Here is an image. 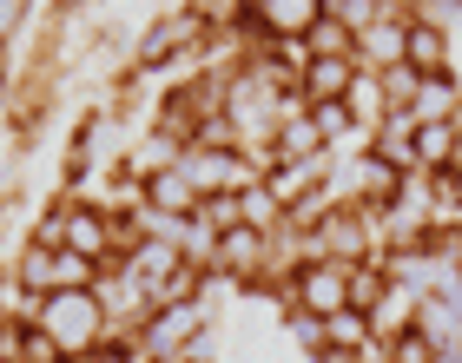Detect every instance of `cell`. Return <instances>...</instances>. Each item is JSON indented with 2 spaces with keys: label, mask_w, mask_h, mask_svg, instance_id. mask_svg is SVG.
<instances>
[{
  "label": "cell",
  "mask_w": 462,
  "mask_h": 363,
  "mask_svg": "<svg viewBox=\"0 0 462 363\" xmlns=\"http://www.w3.org/2000/svg\"><path fill=\"white\" fill-rule=\"evenodd\" d=\"M33 324L53 337V350L67 363L93 357L99 344H106V304H99V291H53V297H40Z\"/></svg>",
  "instance_id": "obj_1"
},
{
  "label": "cell",
  "mask_w": 462,
  "mask_h": 363,
  "mask_svg": "<svg viewBox=\"0 0 462 363\" xmlns=\"http://www.w3.org/2000/svg\"><path fill=\"white\" fill-rule=\"evenodd\" d=\"M199 40H205L199 0H192V7H165V14H152V27H145L139 53H133V67H139V73H159V67H172L179 53H192Z\"/></svg>",
  "instance_id": "obj_2"
},
{
  "label": "cell",
  "mask_w": 462,
  "mask_h": 363,
  "mask_svg": "<svg viewBox=\"0 0 462 363\" xmlns=\"http://www.w3.org/2000/svg\"><path fill=\"white\" fill-rule=\"evenodd\" d=\"M106 238H113V219H106V211H99L93 199H73L67 231H60V251H73V258L99 265V258H106Z\"/></svg>",
  "instance_id": "obj_3"
},
{
  "label": "cell",
  "mask_w": 462,
  "mask_h": 363,
  "mask_svg": "<svg viewBox=\"0 0 462 363\" xmlns=\"http://www.w3.org/2000/svg\"><path fill=\"white\" fill-rule=\"evenodd\" d=\"M403 67H410V73H423V79L449 73V33L410 14V27H403Z\"/></svg>",
  "instance_id": "obj_4"
},
{
  "label": "cell",
  "mask_w": 462,
  "mask_h": 363,
  "mask_svg": "<svg viewBox=\"0 0 462 363\" xmlns=\"http://www.w3.org/2000/svg\"><path fill=\"white\" fill-rule=\"evenodd\" d=\"M364 153H370V159H383L390 172H416V119H410V113H390V119L370 133Z\"/></svg>",
  "instance_id": "obj_5"
},
{
  "label": "cell",
  "mask_w": 462,
  "mask_h": 363,
  "mask_svg": "<svg viewBox=\"0 0 462 363\" xmlns=\"http://www.w3.org/2000/svg\"><path fill=\"white\" fill-rule=\"evenodd\" d=\"M350 79H356V60H310L298 73V93H304V106H330L350 93Z\"/></svg>",
  "instance_id": "obj_6"
},
{
  "label": "cell",
  "mask_w": 462,
  "mask_h": 363,
  "mask_svg": "<svg viewBox=\"0 0 462 363\" xmlns=\"http://www.w3.org/2000/svg\"><path fill=\"white\" fill-rule=\"evenodd\" d=\"M258 185L271 191V205H278V211H291V205H304L310 191L324 185V159H318V165H271Z\"/></svg>",
  "instance_id": "obj_7"
},
{
  "label": "cell",
  "mask_w": 462,
  "mask_h": 363,
  "mask_svg": "<svg viewBox=\"0 0 462 363\" xmlns=\"http://www.w3.org/2000/svg\"><path fill=\"white\" fill-rule=\"evenodd\" d=\"M396 284H390V271L383 265H350L344 271V311H364V317H376V311H383V297H390Z\"/></svg>",
  "instance_id": "obj_8"
},
{
  "label": "cell",
  "mask_w": 462,
  "mask_h": 363,
  "mask_svg": "<svg viewBox=\"0 0 462 363\" xmlns=\"http://www.w3.org/2000/svg\"><path fill=\"white\" fill-rule=\"evenodd\" d=\"M304 53H310V60H356V33L344 27V20L324 14V0H318V20H310V33H304Z\"/></svg>",
  "instance_id": "obj_9"
},
{
  "label": "cell",
  "mask_w": 462,
  "mask_h": 363,
  "mask_svg": "<svg viewBox=\"0 0 462 363\" xmlns=\"http://www.w3.org/2000/svg\"><path fill=\"white\" fill-rule=\"evenodd\" d=\"M344 113H350V126H364V133H376V126L390 119V113H383V87H376V73H356V79H350Z\"/></svg>",
  "instance_id": "obj_10"
},
{
  "label": "cell",
  "mask_w": 462,
  "mask_h": 363,
  "mask_svg": "<svg viewBox=\"0 0 462 363\" xmlns=\"http://www.w3.org/2000/svg\"><path fill=\"white\" fill-rule=\"evenodd\" d=\"M318 337H324L318 350H364L376 330H370L364 311H337V317H324V324H318Z\"/></svg>",
  "instance_id": "obj_11"
},
{
  "label": "cell",
  "mask_w": 462,
  "mask_h": 363,
  "mask_svg": "<svg viewBox=\"0 0 462 363\" xmlns=\"http://www.w3.org/2000/svg\"><path fill=\"white\" fill-rule=\"evenodd\" d=\"M456 126H416V172H449L456 159Z\"/></svg>",
  "instance_id": "obj_12"
},
{
  "label": "cell",
  "mask_w": 462,
  "mask_h": 363,
  "mask_svg": "<svg viewBox=\"0 0 462 363\" xmlns=\"http://www.w3.org/2000/svg\"><path fill=\"white\" fill-rule=\"evenodd\" d=\"M376 87H383V113H410V106H416V87H423V73H410L403 60H396V67L376 73Z\"/></svg>",
  "instance_id": "obj_13"
},
{
  "label": "cell",
  "mask_w": 462,
  "mask_h": 363,
  "mask_svg": "<svg viewBox=\"0 0 462 363\" xmlns=\"http://www.w3.org/2000/svg\"><path fill=\"white\" fill-rule=\"evenodd\" d=\"M383 344H390V363H436V357H443L416 324H410V330H396V337H383Z\"/></svg>",
  "instance_id": "obj_14"
},
{
  "label": "cell",
  "mask_w": 462,
  "mask_h": 363,
  "mask_svg": "<svg viewBox=\"0 0 462 363\" xmlns=\"http://www.w3.org/2000/svg\"><path fill=\"white\" fill-rule=\"evenodd\" d=\"M20 363H67V357L53 350V337L40 324H27V337H20Z\"/></svg>",
  "instance_id": "obj_15"
},
{
  "label": "cell",
  "mask_w": 462,
  "mask_h": 363,
  "mask_svg": "<svg viewBox=\"0 0 462 363\" xmlns=\"http://www.w3.org/2000/svg\"><path fill=\"white\" fill-rule=\"evenodd\" d=\"M7 79H14V53H7V40H0V93H7Z\"/></svg>",
  "instance_id": "obj_16"
},
{
  "label": "cell",
  "mask_w": 462,
  "mask_h": 363,
  "mask_svg": "<svg viewBox=\"0 0 462 363\" xmlns=\"http://www.w3.org/2000/svg\"><path fill=\"white\" fill-rule=\"evenodd\" d=\"M179 363H205V357H179Z\"/></svg>",
  "instance_id": "obj_17"
}]
</instances>
